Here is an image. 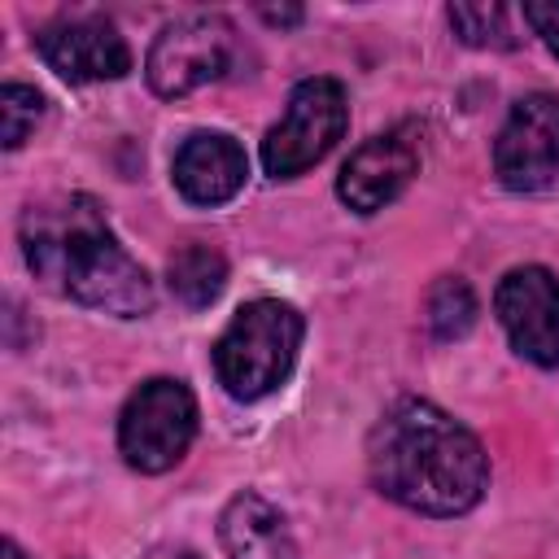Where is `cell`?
<instances>
[{
	"label": "cell",
	"mask_w": 559,
	"mask_h": 559,
	"mask_svg": "<svg viewBox=\"0 0 559 559\" xmlns=\"http://www.w3.org/2000/svg\"><path fill=\"white\" fill-rule=\"evenodd\" d=\"M367 472L384 498L424 515H463L489 485L480 441L437 402L397 397L367 437Z\"/></svg>",
	"instance_id": "6da1fadb"
},
{
	"label": "cell",
	"mask_w": 559,
	"mask_h": 559,
	"mask_svg": "<svg viewBox=\"0 0 559 559\" xmlns=\"http://www.w3.org/2000/svg\"><path fill=\"white\" fill-rule=\"evenodd\" d=\"M22 253L35 280L83 306L122 319L153 306V280L114 240L100 205L83 192L31 205L22 214Z\"/></svg>",
	"instance_id": "7a4b0ae2"
},
{
	"label": "cell",
	"mask_w": 559,
	"mask_h": 559,
	"mask_svg": "<svg viewBox=\"0 0 559 559\" xmlns=\"http://www.w3.org/2000/svg\"><path fill=\"white\" fill-rule=\"evenodd\" d=\"M301 332H306V323L288 301H280V297L245 301L214 345L218 384L236 402H258V397L275 393L297 362Z\"/></svg>",
	"instance_id": "3957f363"
},
{
	"label": "cell",
	"mask_w": 559,
	"mask_h": 559,
	"mask_svg": "<svg viewBox=\"0 0 559 559\" xmlns=\"http://www.w3.org/2000/svg\"><path fill=\"white\" fill-rule=\"evenodd\" d=\"M197 437V397L183 380H144L118 415V450L135 472L175 467Z\"/></svg>",
	"instance_id": "277c9868"
},
{
	"label": "cell",
	"mask_w": 559,
	"mask_h": 559,
	"mask_svg": "<svg viewBox=\"0 0 559 559\" xmlns=\"http://www.w3.org/2000/svg\"><path fill=\"white\" fill-rule=\"evenodd\" d=\"M349 122V105H345V87L336 79H301L288 96L284 118L266 131L262 140V166L271 179H297L301 170H310L314 162L328 157V148L345 135Z\"/></svg>",
	"instance_id": "5b68a950"
},
{
	"label": "cell",
	"mask_w": 559,
	"mask_h": 559,
	"mask_svg": "<svg viewBox=\"0 0 559 559\" xmlns=\"http://www.w3.org/2000/svg\"><path fill=\"white\" fill-rule=\"evenodd\" d=\"M231 61V26L210 13L175 17L157 31L144 74L157 96H188L201 83L218 79Z\"/></svg>",
	"instance_id": "8992f818"
},
{
	"label": "cell",
	"mask_w": 559,
	"mask_h": 559,
	"mask_svg": "<svg viewBox=\"0 0 559 559\" xmlns=\"http://www.w3.org/2000/svg\"><path fill=\"white\" fill-rule=\"evenodd\" d=\"M493 170L511 192H537L559 175V96L528 92L511 105L498 140Z\"/></svg>",
	"instance_id": "52a82bcc"
},
{
	"label": "cell",
	"mask_w": 559,
	"mask_h": 559,
	"mask_svg": "<svg viewBox=\"0 0 559 559\" xmlns=\"http://www.w3.org/2000/svg\"><path fill=\"white\" fill-rule=\"evenodd\" d=\"M493 310L520 358L537 367H559V280L546 266L507 271L498 280Z\"/></svg>",
	"instance_id": "ba28073f"
},
{
	"label": "cell",
	"mask_w": 559,
	"mask_h": 559,
	"mask_svg": "<svg viewBox=\"0 0 559 559\" xmlns=\"http://www.w3.org/2000/svg\"><path fill=\"white\" fill-rule=\"evenodd\" d=\"M35 48L70 83H105L131 70V48L105 17H57L35 35Z\"/></svg>",
	"instance_id": "9c48e42d"
},
{
	"label": "cell",
	"mask_w": 559,
	"mask_h": 559,
	"mask_svg": "<svg viewBox=\"0 0 559 559\" xmlns=\"http://www.w3.org/2000/svg\"><path fill=\"white\" fill-rule=\"evenodd\" d=\"M415 170H419L415 140H406V131H389V135H376L362 148H354V157L341 166L336 192L349 210L376 214V210H384L389 201H397L406 192Z\"/></svg>",
	"instance_id": "30bf717a"
},
{
	"label": "cell",
	"mask_w": 559,
	"mask_h": 559,
	"mask_svg": "<svg viewBox=\"0 0 559 559\" xmlns=\"http://www.w3.org/2000/svg\"><path fill=\"white\" fill-rule=\"evenodd\" d=\"M245 148L223 131H197L175 153V188L197 205H223L245 188Z\"/></svg>",
	"instance_id": "8fae6325"
},
{
	"label": "cell",
	"mask_w": 559,
	"mask_h": 559,
	"mask_svg": "<svg viewBox=\"0 0 559 559\" xmlns=\"http://www.w3.org/2000/svg\"><path fill=\"white\" fill-rule=\"evenodd\" d=\"M218 533H223V546L231 559H297L284 515L258 493L231 498L218 520Z\"/></svg>",
	"instance_id": "7c38bea8"
},
{
	"label": "cell",
	"mask_w": 559,
	"mask_h": 559,
	"mask_svg": "<svg viewBox=\"0 0 559 559\" xmlns=\"http://www.w3.org/2000/svg\"><path fill=\"white\" fill-rule=\"evenodd\" d=\"M166 280L183 306H210L227 284V258L214 245H183L170 253Z\"/></svg>",
	"instance_id": "4fadbf2b"
},
{
	"label": "cell",
	"mask_w": 559,
	"mask_h": 559,
	"mask_svg": "<svg viewBox=\"0 0 559 559\" xmlns=\"http://www.w3.org/2000/svg\"><path fill=\"white\" fill-rule=\"evenodd\" d=\"M424 319L437 341H459L476 323V297H472L467 280H459V275L437 280L424 297Z\"/></svg>",
	"instance_id": "5bb4252c"
},
{
	"label": "cell",
	"mask_w": 559,
	"mask_h": 559,
	"mask_svg": "<svg viewBox=\"0 0 559 559\" xmlns=\"http://www.w3.org/2000/svg\"><path fill=\"white\" fill-rule=\"evenodd\" d=\"M511 9L498 0H480V4H450V26L463 44L472 48H515V26H511Z\"/></svg>",
	"instance_id": "9a60e30c"
},
{
	"label": "cell",
	"mask_w": 559,
	"mask_h": 559,
	"mask_svg": "<svg viewBox=\"0 0 559 559\" xmlns=\"http://www.w3.org/2000/svg\"><path fill=\"white\" fill-rule=\"evenodd\" d=\"M39 114H44V96L35 87L4 83V92H0V135H4V148H17L35 131Z\"/></svg>",
	"instance_id": "2e32d148"
},
{
	"label": "cell",
	"mask_w": 559,
	"mask_h": 559,
	"mask_svg": "<svg viewBox=\"0 0 559 559\" xmlns=\"http://www.w3.org/2000/svg\"><path fill=\"white\" fill-rule=\"evenodd\" d=\"M520 13H524V22L533 26V35H542V44L559 57V0H550V4H546V0H528Z\"/></svg>",
	"instance_id": "e0dca14e"
},
{
	"label": "cell",
	"mask_w": 559,
	"mask_h": 559,
	"mask_svg": "<svg viewBox=\"0 0 559 559\" xmlns=\"http://www.w3.org/2000/svg\"><path fill=\"white\" fill-rule=\"evenodd\" d=\"M262 17L284 26V22H297V17H301V9H262Z\"/></svg>",
	"instance_id": "ac0fdd59"
},
{
	"label": "cell",
	"mask_w": 559,
	"mask_h": 559,
	"mask_svg": "<svg viewBox=\"0 0 559 559\" xmlns=\"http://www.w3.org/2000/svg\"><path fill=\"white\" fill-rule=\"evenodd\" d=\"M4 559H26V555L17 550V542H4Z\"/></svg>",
	"instance_id": "d6986e66"
},
{
	"label": "cell",
	"mask_w": 559,
	"mask_h": 559,
	"mask_svg": "<svg viewBox=\"0 0 559 559\" xmlns=\"http://www.w3.org/2000/svg\"><path fill=\"white\" fill-rule=\"evenodd\" d=\"M188 559H192V555H188Z\"/></svg>",
	"instance_id": "ffe728a7"
}]
</instances>
